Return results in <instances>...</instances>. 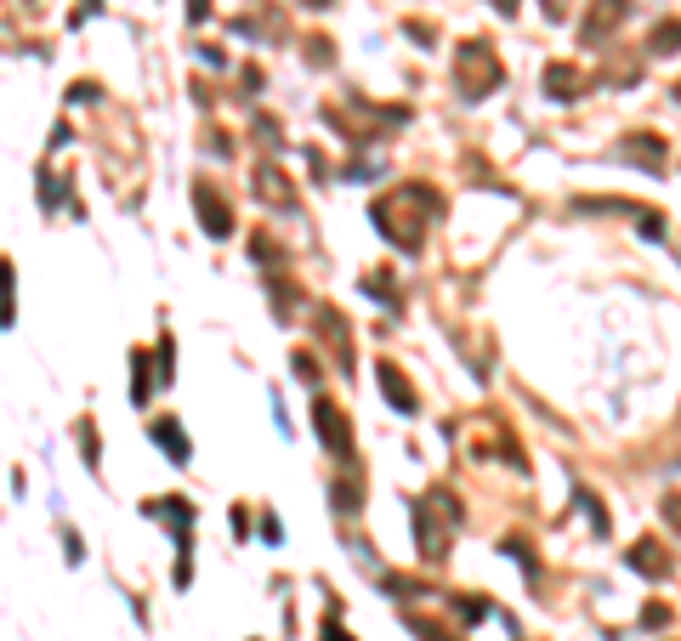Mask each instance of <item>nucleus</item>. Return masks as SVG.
Listing matches in <instances>:
<instances>
[{"mask_svg":"<svg viewBox=\"0 0 681 641\" xmlns=\"http://www.w3.org/2000/svg\"><path fill=\"white\" fill-rule=\"evenodd\" d=\"M256 182H262V199H267V205H290V193H284L290 182H284L273 165H262V171H256Z\"/></svg>","mask_w":681,"mask_h":641,"instance_id":"obj_13","label":"nucleus"},{"mask_svg":"<svg viewBox=\"0 0 681 641\" xmlns=\"http://www.w3.org/2000/svg\"><path fill=\"white\" fill-rule=\"evenodd\" d=\"M494 6H500V12H517V0H494Z\"/></svg>","mask_w":681,"mask_h":641,"instance_id":"obj_24","label":"nucleus"},{"mask_svg":"<svg viewBox=\"0 0 681 641\" xmlns=\"http://www.w3.org/2000/svg\"><path fill=\"white\" fill-rule=\"evenodd\" d=\"M148 517H159V522H171L176 528V551H182V562H176V585H188V528H193V511H188V500H148Z\"/></svg>","mask_w":681,"mask_h":641,"instance_id":"obj_3","label":"nucleus"},{"mask_svg":"<svg viewBox=\"0 0 681 641\" xmlns=\"http://www.w3.org/2000/svg\"><path fill=\"white\" fill-rule=\"evenodd\" d=\"M619 23H625V0H596V18L585 23L579 35H585V46H596V40L608 35V29H619Z\"/></svg>","mask_w":681,"mask_h":641,"instance_id":"obj_8","label":"nucleus"},{"mask_svg":"<svg viewBox=\"0 0 681 641\" xmlns=\"http://www.w3.org/2000/svg\"><path fill=\"white\" fill-rule=\"evenodd\" d=\"M154 358H159V381H171V375H176V369H171V335L159 341V352H154Z\"/></svg>","mask_w":681,"mask_h":641,"instance_id":"obj_19","label":"nucleus"},{"mask_svg":"<svg viewBox=\"0 0 681 641\" xmlns=\"http://www.w3.org/2000/svg\"><path fill=\"white\" fill-rule=\"evenodd\" d=\"M0 330H12V261L0 256Z\"/></svg>","mask_w":681,"mask_h":641,"instance_id":"obj_14","label":"nucleus"},{"mask_svg":"<svg viewBox=\"0 0 681 641\" xmlns=\"http://www.w3.org/2000/svg\"><path fill=\"white\" fill-rule=\"evenodd\" d=\"M250 250H256V261H284V250H279V244H273V239H256V244H250Z\"/></svg>","mask_w":681,"mask_h":641,"instance_id":"obj_20","label":"nucleus"},{"mask_svg":"<svg viewBox=\"0 0 681 641\" xmlns=\"http://www.w3.org/2000/svg\"><path fill=\"white\" fill-rule=\"evenodd\" d=\"M681 46V23H664V29H653V52L659 57H670Z\"/></svg>","mask_w":681,"mask_h":641,"instance_id":"obj_16","label":"nucleus"},{"mask_svg":"<svg viewBox=\"0 0 681 641\" xmlns=\"http://www.w3.org/2000/svg\"><path fill=\"white\" fill-rule=\"evenodd\" d=\"M296 375H301V381H307V386H313L318 375H324V369L313 364V352H296Z\"/></svg>","mask_w":681,"mask_h":641,"instance_id":"obj_17","label":"nucleus"},{"mask_svg":"<svg viewBox=\"0 0 681 641\" xmlns=\"http://www.w3.org/2000/svg\"><path fill=\"white\" fill-rule=\"evenodd\" d=\"M154 443H165L171 466H188V437H182V426H176V420H159V426H154Z\"/></svg>","mask_w":681,"mask_h":641,"instance_id":"obj_10","label":"nucleus"},{"mask_svg":"<svg viewBox=\"0 0 681 641\" xmlns=\"http://www.w3.org/2000/svg\"><path fill=\"white\" fill-rule=\"evenodd\" d=\"M545 91H551L557 103H568V97L579 91V74H574V69H562V63H551V69H545Z\"/></svg>","mask_w":681,"mask_h":641,"instance_id":"obj_12","label":"nucleus"},{"mask_svg":"<svg viewBox=\"0 0 681 641\" xmlns=\"http://www.w3.org/2000/svg\"><path fill=\"white\" fill-rule=\"evenodd\" d=\"M506 80V69H500V57H494L489 40H466L460 46V91L466 97H483V91H494Z\"/></svg>","mask_w":681,"mask_h":641,"instance_id":"obj_2","label":"nucleus"},{"mask_svg":"<svg viewBox=\"0 0 681 641\" xmlns=\"http://www.w3.org/2000/svg\"><path fill=\"white\" fill-rule=\"evenodd\" d=\"M630 568L647 573V579H664V573H670V556H659V545H653V539H642V545L630 551Z\"/></svg>","mask_w":681,"mask_h":641,"instance_id":"obj_9","label":"nucleus"},{"mask_svg":"<svg viewBox=\"0 0 681 641\" xmlns=\"http://www.w3.org/2000/svg\"><path fill=\"white\" fill-rule=\"evenodd\" d=\"M307 6H313V12H324V6H330V0H307Z\"/></svg>","mask_w":681,"mask_h":641,"instance_id":"obj_25","label":"nucleus"},{"mask_svg":"<svg viewBox=\"0 0 681 641\" xmlns=\"http://www.w3.org/2000/svg\"><path fill=\"white\" fill-rule=\"evenodd\" d=\"M313 420H318V437H324V449L341 454V460H352V426H347V415H341L330 398H318V403H313Z\"/></svg>","mask_w":681,"mask_h":641,"instance_id":"obj_5","label":"nucleus"},{"mask_svg":"<svg viewBox=\"0 0 681 641\" xmlns=\"http://www.w3.org/2000/svg\"><path fill=\"white\" fill-rule=\"evenodd\" d=\"M381 392L392 398V409H398V415H415V409H420L415 386L403 381V369H398V364H381Z\"/></svg>","mask_w":681,"mask_h":641,"instance_id":"obj_7","label":"nucleus"},{"mask_svg":"<svg viewBox=\"0 0 681 641\" xmlns=\"http://www.w3.org/2000/svg\"><path fill=\"white\" fill-rule=\"evenodd\" d=\"M193 210H199V222H205L210 239H227V233H233V205L222 199L216 182H199V188H193Z\"/></svg>","mask_w":681,"mask_h":641,"instance_id":"obj_4","label":"nucleus"},{"mask_svg":"<svg viewBox=\"0 0 681 641\" xmlns=\"http://www.w3.org/2000/svg\"><path fill=\"white\" fill-rule=\"evenodd\" d=\"M80 449H86V460L97 466V432H91V420H80Z\"/></svg>","mask_w":681,"mask_h":641,"instance_id":"obj_18","label":"nucleus"},{"mask_svg":"<svg viewBox=\"0 0 681 641\" xmlns=\"http://www.w3.org/2000/svg\"><path fill=\"white\" fill-rule=\"evenodd\" d=\"M318 330H324V341H330L335 364H341V375L352 369V335H347V318H335V307H318Z\"/></svg>","mask_w":681,"mask_h":641,"instance_id":"obj_6","label":"nucleus"},{"mask_svg":"<svg viewBox=\"0 0 681 641\" xmlns=\"http://www.w3.org/2000/svg\"><path fill=\"white\" fill-rule=\"evenodd\" d=\"M205 12H210V0H193V6H188V18H193V23L205 18Z\"/></svg>","mask_w":681,"mask_h":641,"instance_id":"obj_23","label":"nucleus"},{"mask_svg":"<svg viewBox=\"0 0 681 641\" xmlns=\"http://www.w3.org/2000/svg\"><path fill=\"white\" fill-rule=\"evenodd\" d=\"M625 159H642L647 171H659V165H664V142L659 137H630L625 142Z\"/></svg>","mask_w":681,"mask_h":641,"instance_id":"obj_11","label":"nucleus"},{"mask_svg":"<svg viewBox=\"0 0 681 641\" xmlns=\"http://www.w3.org/2000/svg\"><path fill=\"white\" fill-rule=\"evenodd\" d=\"M335 511H364V505H358V477H347V483H335Z\"/></svg>","mask_w":681,"mask_h":641,"instance_id":"obj_15","label":"nucleus"},{"mask_svg":"<svg viewBox=\"0 0 681 641\" xmlns=\"http://www.w3.org/2000/svg\"><path fill=\"white\" fill-rule=\"evenodd\" d=\"M324 641H352V636L341 630V624H324Z\"/></svg>","mask_w":681,"mask_h":641,"instance_id":"obj_22","label":"nucleus"},{"mask_svg":"<svg viewBox=\"0 0 681 641\" xmlns=\"http://www.w3.org/2000/svg\"><path fill=\"white\" fill-rule=\"evenodd\" d=\"M437 216V193L409 182V188H392L386 199H375V222L386 227V239L398 244V250H420V233L432 227Z\"/></svg>","mask_w":681,"mask_h":641,"instance_id":"obj_1","label":"nucleus"},{"mask_svg":"<svg viewBox=\"0 0 681 641\" xmlns=\"http://www.w3.org/2000/svg\"><path fill=\"white\" fill-rule=\"evenodd\" d=\"M664 522L681 534V494H670V500H664Z\"/></svg>","mask_w":681,"mask_h":641,"instance_id":"obj_21","label":"nucleus"}]
</instances>
